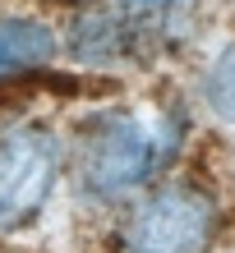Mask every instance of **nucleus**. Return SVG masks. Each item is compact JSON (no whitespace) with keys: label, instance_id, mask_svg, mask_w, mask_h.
I'll use <instances>...</instances> for the list:
<instances>
[{"label":"nucleus","instance_id":"nucleus-2","mask_svg":"<svg viewBox=\"0 0 235 253\" xmlns=\"http://www.w3.org/2000/svg\"><path fill=\"white\" fill-rule=\"evenodd\" d=\"M60 170L65 147L47 125L19 120L0 129V235H14L42 216L60 184Z\"/></svg>","mask_w":235,"mask_h":253},{"label":"nucleus","instance_id":"nucleus-1","mask_svg":"<svg viewBox=\"0 0 235 253\" xmlns=\"http://www.w3.org/2000/svg\"><path fill=\"white\" fill-rule=\"evenodd\" d=\"M171 157H175V133H166V125H152L148 115L129 106H111L79 125L69 170H74L83 198L120 203L129 193L148 189Z\"/></svg>","mask_w":235,"mask_h":253},{"label":"nucleus","instance_id":"nucleus-3","mask_svg":"<svg viewBox=\"0 0 235 253\" xmlns=\"http://www.w3.org/2000/svg\"><path fill=\"white\" fill-rule=\"evenodd\" d=\"M222 207L203 184L175 180L143 198L125 221V253H208Z\"/></svg>","mask_w":235,"mask_h":253},{"label":"nucleus","instance_id":"nucleus-5","mask_svg":"<svg viewBox=\"0 0 235 253\" xmlns=\"http://www.w3.org/2000/svg\"><path fill=\"white\" fill-rule=\"evenodd\" d=\"M55 55H60V37L51 23L28 14H0V83L51 69Z\"/></svg>","mask_w":235,"mask_h":253},{"label":"nucleus","instance_id":"nucleus-4","mask_svg":"<svg viewBox=\"0 0 235 253\" xmlns=\"http://www.w3.org/2000/svg\"><path fill=\"white\" fill-rule=\"evenodd\" d=\"M152 23L143 19H129V14H111V9H93L69 28L65 37V51L74 55L79 65H97V69H111V65H134L148 55L152 46Z\"/></svg>","mask_w":235,"mask_h":253},{"label":"nucleus","instance_id":"nucleus-6","mask_svg":"<svg viewBox=\"0 0 235 253\" xmlns=\"http://www.w3.org/2000/svg\"><path fill=\"white\" fill-rule=\"evenodd\" d=\"M203 101H208L212 115H222L226 125H235V42L203 74Z\"/></svg>","mask_w":235,"mask_h":253},{"label":"nucleus","instance_id":"nucleus-7","mask_svg":"<svg viewBox=\"0 0 235 253\" xmlns=\"http://www.w3.org/2000/svg\"><path fill=\"white\" fill-rule=\"evenodd\" d=\"M125 9H171V5H185V0H120Z\"/></svg>","mask_w":235,"mask_h":253}]
</instances>
